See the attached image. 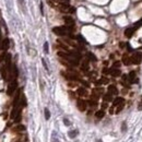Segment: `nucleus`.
<instances>
[{"mask_svg": "<svg viewBox=\"0 0 142 142\" xmlns=\"http://www.w3.org/2000/svg\"><path fill=\"white\" fill-rule=\"evenodd\" d=\"M89 105L91 106V107H96V106H97V101H96V100H93V98H91L90 101H89Z\"/></svg>", "mask_w": 142, "mask_h": 142, "instance_id": "nucleus-17", "label": "nucleus"}, {"mask_svg": "<svg viewBox=\"0 0 142 142\" xmlns=\"http://www.w3.org/2000/svg\"><path fill=\"white\" fill-rule=\"evenodd\" d=\"M125 45H126L125 43H120V44H119V47H120V48H124Z\"/></svg>", "mask_w": 142, "mask_h": 142, "instance_id": "nucleus-33", "label": "nucleus"}, {"mask_svg": "<svg viewBox=\"0 0 142 142\" xmlns=\"http://www.w3.org/2000/svg\"><path fill=\"white\" fill-rule=\"evenodd\" d=\"M88 59H89V60H91V61H96V57L94 56L93 54L89 53V54H88Z\"/></svg>", "mask_w": 142, "mask_h": 142, "instance_id": "nucleus-21", "label": "nucleus"}, {"mask_svg": "<svg viewBox=\"0 0 142 142\" xmlns=\"http://www.w3.org/2000/svg\"><path fill=\"white\" fill-rule=\"evenodd\" d=\"M43 65H44L45 69H46V70H48V67H47V65H46V62H45V60H44V59H43Z\"/></svg>", "mask_w": 142, "mask_h": 142, "instance_id": "nucleus-32", "label": "nucleus"}, {"mask_svg": "<svg viewBox=\"0 0 142 142\" xmlns=\"http://www.w3.org/2000/svg\"><path fill=\"white\" fill-rule=\"evenodd\" d=\"M131 60H132V63H134V65H139V63H141V61H142V54L140 52L133 53V55L131 56Z\"/></svg>", "mask_w": 142, "mask_h": 142, "instance_id": "nucleus-3", "label": "nucleus"}, {"mask_svg": "<svg viewBox=\"0 0 142 142\" xmlns=\"http://www.w3.org/2000/svg\"><path fill=\"white\" fill-rule=\"evenodd\" d=\"M121 104H125V100L122 97H116L113 102V106L114 107H117V106L121 105Z\"/></svg>", "mask_w": 142, "mask_h": 142, "instance_id": "nucleus-9", "label": "nucleus"}, {"mask_svg": "<svg viewBox=\"0 0 142 142\" xmlns=\"http://www.w3.org/2000/svg\"><path fill=\"white\" fill-rule=\"evenodd\" d=\"M9 45H10V41H9L8 38H5L1 42V49H2L3 52H5V50L9 48Z\"/></svg>", "mask_w": 142, "mask_h": 142, "instance_id": "nucleus-10", "label": "nucleus"}, {"mask_svg": "<svg viewBox=\"0 0 142 142\" xmlns=\"http://www.w3.org/2000/svg\"><path fill=\"white\" fill-rule=\"evenodd\" d=\"M77 94L79 96H81V97H85V96H88V91L84 88H79L77 91Z\"/></svg>", "mask_w": 142, "mask_h": 142, "instance_id": "nucleus-11", "label": "nucleus"}, {"mask_svg": "<svg viewBox=\"0 0 142 142\" xmlns=\"http://www.w3.org/2000/svg\"><path fill=\"white\" fill-rule=\"evenodd\" d=\"M103 98L105 102H110V101H113V95H111L110 93H107L103 96Z\"/></svg>", "mask_w": 142, "mask_h": 142, "instance_id": "nucleus-16", "label": "nucleus"}, {"mask_svg": "<svg viewBox=\"0 0 142 142\" xmlns=\"http://www.w3.org/2000/svg\"><path fill=\"white\" fill-rule=\"evenodd\" d=\"M128 80H129L130 84H133V83L138 82V79H137V74L134 71H131V72L128 74Z\"/></svg>", "mask_w": 142, "mask_h": 142, "instance_id": "nucleus-6", "label": "nucleus"}, {"mask_svg": "<svg viewBox=\"0 0 142 142\" xmlns=\"http://www.w3.org/2000/svg\"><path fill=\"white\" fill-rule=\"evenodd\" d=\"M72 31V28L68 27V26H57L53 28V32L58 36H71Z\"/></svg>", "mask_w": 142, "mask_h": 142, "instance_id": "nucleus-1", "label": "nucleus"}, {"mask_svg": "<svg viewBox=\"0 0 142 142\" xmlns=\"http://www.w3.org/2000/svg\"><path fill=\"white\" fill-rule=\"evenodd\" d=\"M124 106H125V104H121V105L117 106V108H116V111H115V113H116V114H118L119 111H121V110H122V108H124Z\"/></svg>", "mask_w": 142, "mask_h": 142, "instance_id": "nucleus-24", "label": "nucleus"}, {"mask_svg": "<svg viewBox=\"0 0 142 142\" xmlns=\"http://www.w3.org/2000/svg\"><path fill=\"white\" fill-rule=\"evenodd\" d=\"M102 107H103V108H106V107H107V104H106V102L103 104V106H102Z\"/></svg>", "mask_w": 142, "mask_h": 142, "instance_id": "nucleus-36", "label": "nucleus"}, {"mask_svg": "<svg viewBox=\"0 0 142 142\" xmlns=\"http://www.w3.org/2000/svg\"><path fill=\"white\" fill-rule=\"evenodd\" d=\"M44 52L46 54H48V43H45L44 44Z\"/></svg>", "mask_w": 142, "mask_h": 142, "instance_id": "nucleus-28", "label": "nucleus"}, {"mask_svg": "<svg viewBox=\"0 0 142 142\" xmlns=\"http://www.w3.org/2000/svg\"><path fill=\"white\" fill-rule=\"evenodd\" d=\"M119 67H120V62H119V61H116V62H114V65H113V68H117V69H119Z\"/></svg>", "mask_w": 142, "mask_h": 142, "instance_id": "nucleus-27", "label": "nucleus"}, {"mask_svg": "<svg viewBox=\"0 0 142 142\" xmlns=\"http://www.w3.org/2000/svg\"><path fill=\"white\" fill-rule=\"evenodd\" d=\"M125 130H126V124H122V131H125Z\"/></svg>", "mask_w": 142, "mask_h": 142, "instance_id": "nucleus-34", "label": "nucleus"}, {"mask_svg": "<svg viewBox=\"0 0 142 142\" xmlns=\"http://www.w3.org/2000/svg\"><path fill=\"white\" fill-rule=\"evenodd\" d=\"M140 26H142V19H141V20H139V21L137 22V23L134 24V25H133V27L136 28V31H137V30L140 27Z\"/></svg>", "mask_w": 142, "mask_h": 142, "instance_id": "nucleus-22", "label": "nucleus"}, {"mask_svg": "<svg viewBox=\"0 0 142 142\" xmlns=\"http://www.w3.org/2000/svg\"><path fill=\"white\" fill-rule=\"evenodd\" d=\"M96 142H102V141H101V140H97V141H96Z\"/></svg>", "mask_w": 142, "mask_h": 142, "instance_id": "nucleus-38", "label": "nucleus"}, {"mask_svg": "<svg viewBox=\"0 0 142 142\" xmlns=\"http://www.w3.org/2000/svg\"><path fill=\"white\" fill-rule=\"evenodd\" d=\"M69 86H71V88H74V86H77V83H69Z\"/></svg>", "mask_w": 142, "mask_h": 142, "instance_id": "nucleus-31", "label": "nucleus"}, {"mask_svg": "<svg viewBox=\"0 0 142 142\" xmlns=\"http://www.w3.org/2000/svg\"><path fill=\"white\" fill-rule=\"evenodd\" d=\"M95 116H96V118L101 119V118H103V117L105 116V113H104L103 109H101V110H97V111H96V113H95Z\"/></svg>", "mask_w": 142, "mask_h": 142, "instance_id": "nucleus-15", "label": "nucleus"}, {"mask_svg": "<svg viewBox=\"0 0 142 142\" xmlns=\"http://www.w3.org/2000/svg\"><path fill=\"white\" fill-rule=\"evenodd\" d=\"M16 88H18V82H16V80H12L8 85V90H7L8 95H12V94L16 92Z\"/></svg>", "mask_w": 142, "mask_h": 142, "instance_id": "nucleus-2", "label": "nucleus"}, {"mask_svg": "<svg viewBox=\"0 0 142 142\" xmlns=\"http://www.w3.org/2000/svg\"><path fill=\"white\" fill-rule=\"evenodd\" d=\"M20 105L21 106H26V98H25V96H21V100H20Z\"/></svg>", "mask_w": 142, "mask_h": 142, "instance_id": "nucleus-20", "label": "nucleus"}, {"mask_svg": "<svg viewBox=\"0 0 142 142\" xmlns=\"http://www.w3.org/2000/svg\"><path fill=\"white\" fill-rule=\"evenodd\" d=\"M78 39H79V42H81V43H83V44H85V41L83 39L82 36H78Z\"/></svg>", "mask_w": 142, "mask_h": 142, "instance_id": "nucleus-29", "label": "nucleus"}, {"mask_svg": "<svg viewBox=\"0 0 142 142\" xmlns=\"http://www.w3.org/2000/svg\"><path fill=\"white\" fill-rule=\"evenodd\" d=\"M81 70H82L83 72H86L89 70V60H84V61L82 62V66H81Z\"/></svg>", "mask_w": 142, "mask_h": 142, "instance_id": "nucleus-14", "label": "nucleus"}, {"mask_svg": "<svg viewBox=\"0 0 142 142\" xmlns=\"http://www.w3.org/2000/svg\"><path fill=\"white\" fill-rule=\"evenodd\" d=\"M63 122H65V125H67V126H69V125H70V122H69L68 119H63Z\"/></svg>", "mask_w": 142, "mask_h": 142, "instance_id": "nucleus-30", "label": "nucleus"}, {"mask_svg": "<svg viewBox=\"0 0 142 142\" xmlns=\"http://www.w3.org/2000/svg\"><path fill=\"white\" fill-rule=\"evenodd\" d=\"M0 39H1V30H0Z\"/></svg>", "mask_w": 142, "mask_h": 142, "instance_id": "nucleus-37", "label": "nucleus"}, {"mask_svg": "<svg viewBox=\"0 0 142 142\" xmlns=\"http://www.w3.org/2000/svg\"><path fill=\"white\" fill-rule=\"evenodd\" d=\"M134 32H136V28L132 26V27H128L126 28V31H125V36L128 37V38H130V37L132 36L134 34Z\"/></svg>", "mask_w": 142, "mask_h": 142, "instance_id": "nucleus-8", "label": "nucleus"}, {"mask_svg": "<svg viewBox=\"0 0 142 142\" xmlns=\"http://www.w3.org/2000/svg\"><path fill=\"white\" fill-rule=\"evenodd\" d=\"M77 106H78V108H79V110L81 111H84L85 109H86V106H88V103L84 101V100H78L77 101Z\"/></svg>", "mask_w": 142, "mask_h": 142, "instance_id": "nucleus-5", "label": "nucleus"}, {"mask_svg": "<svg viewBox=\"0 0 142 142\" xmlns=\"http://www.w3.org/2000/svg\"><path fill=\"white\" fill-rule=\"evenodd\" d=\"M13 142H21V141H13Z\"/></svg>", "mask_w": 142, "mask_h": 142, "instance_id": "nucleus-39", "label": "nucleus"}, {"mask_svg": "<svg viewBox=\"0 0 142 142\" xmlns=\"http://www.w3.org/2000/svg\"><path fill=\"white\" fill-rule=\"evenodd\" d=\"M108 93H110L111 95H117L118 94V90L115 85H109L108 86Z\"/></svg>", "mask_w": 142, "mask_h": 142, "instance_id": "nucleus-12", "label": "nucleus"}, {"mask_svg": "<svg viewBox=\"0 0 142 142\" xmlns=\"http://www.w3.org/2000/svg\"><path fill=\"white\" fill-rule=\"evenodd\" d=\"M14 130H16V131H24V130H25V127L22 126V125H20V126H18Z\"/></svg>", "mask_w": 142, "mask_h": 142, "instance_id": "nucleus-23", "label": "nucleus"}, {"mask_svg": "<svg viewBox=\"0 0 142 142\" xmlns=\"http://www.w3.org/2000/svg\"><path fill=\"white\" fill-rule=\"evenodd\" d=\"M13 120H14V122H20V120H21V113L19 114L18 116H16V118L13 119Z\"/></svg>", "mask_w": 142, "mask_h": 142, "instance_id": "nucleus-26", "label": "nucleus"}, {"mask_svg": "<svg viewBox=\"0 0 142 142\" xmlns=\"http://www.w3.org/2000/svg\"><path fill=\"white\" fill-rule=\"evenodd\" d=\"M106 83H108V80H107L106 78H102L101 80H98L97 82H96V84H97V85H101V84H106Z\"/></svg>", "mask_w": 142, "mask_h": 142, "instance_id": "nucleus-18", "label": "nucleus"}, {"mask_svg": "<svg viewBox=\"0 0 142 142\" xmlns=\"http://www.w3.org/2000/svg\"><path fill=\"white\" fill-rule=\"evenodd\" d=\"M122 63H124L125 66H130L132 63L131 57H130L128 54H125L124 56H122Z\"/></svg>", "mask_w": 142, "mask_h": 142, "instance_id": "nucleus-7", "label": "nucleus"}, {"mask_svg": "<svg viewBox=\"0 0 142 142\" xmlns=\"http://www.w3.org/2000/svg\"><path fill=\"white\" fill-rule=\"evenodd\" d=\"M45 118H46V119L50 118V113H49V110L47 108H45Z\"/></svg>", "mask_w": 142, "mask_h": 142, "instance_id": "nucleus-25", "label": "nucleus"}, {"mask_svg": "<svg viewBox=\"0 0 142 142\" xmlns=\"http://www.w3.org/2000/svg\"><path fill=\"white\" fill-rule=\"evenodd\" d=\"M69 137L71 138V139H73V138H75L78 136V131L77 130H72V131H69Z\"/></svg>", "mask_w": 142, "mask_h": 142, "instance_id": "nucleus-19", "label": "nucleus"}, {"mask_svg": "<svg viewBox=\"0 0 142 142\" xmlns=\"http://www.w3.org/2000/svg\"><path fill=\"white\" fill-rule=\"evenodd\" d=\"M63 21H65L66 26H68V27H70V28H72V30H73L74 24H75L73 18H71V16H63Z\"/></svg>", "mask_w": 142, "mask_h": 142, "instance_id": "nucleus-4", "label": "nucleus"}, {"mask_svg": "<svg viewBox=\"0 0 142 142\" xmlns=\"http://www.w3.org/2000/svg\"><path fill=\"white\" fill-rule=\"evenodd\" d=\"M110 73L113 77H119V75L121 74V72H120V70L119 69H117V68H111L110 69Z\"/></svg>", "mask_w": 142, "mask_h": 142, "instance_id": "nucleus-13", "label": "nucleus"}, {"mask_svg": "<svg viewBox=\"0 0 142 142\" xmlns=\"http://www.w3.org/2000/svg\"><path fill=\"white\" fill-rule=\"evenodd\" d=\"M53 142H60V141L57 139V138H54V139H53Z\"/></svg>", "mask_w": 142, "mask_h": 142, "instance_id": "nucleus-35", "label": "nucleus"}]
</instances>
